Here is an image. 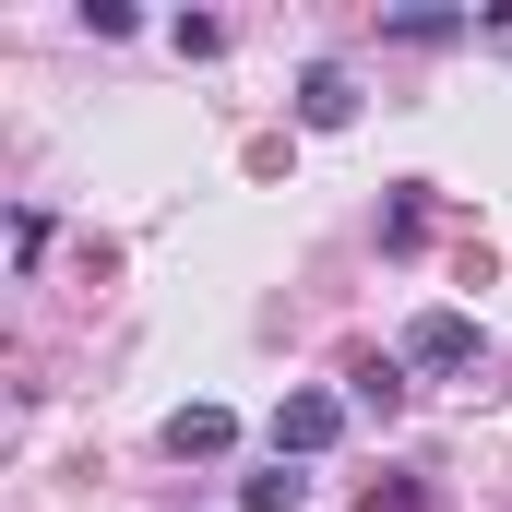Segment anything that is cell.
Instances as JSON below:
<instances>
[{"mask_svg":"<svg viewBox=\"0 0 512 512\" xmlns=\"http://www.w3.org/2000/svg\"><path fill=\"white\" fill-rule=\"evenodd\" d=\"M358 417H393L405 405V358H358V393H346Z\"/></svg>","mask_w":512,"mask_h":512,"instance_id":"6","label":"cell"},{"mask_svg":"<svg viewBox=\"0 0 512 512\" xmlns=\"http://www.w3.org/2000/svg\"><path fill=\"white\" fill-rule=\"evenodd\" d=\"M346 417H358V405H346V393H286V405H274V465H322V453H334V441H346Z\"/></svg>","mask_w":512,"mask_h":512,"instance_id":"1","label":"cell"},{"mask_svg":"<svg viewBox=\"0 0 512 512\" xmlns=\"http://www.w3.org/2000/svg\"><path fill=\"white\" fill-rule=\"evenodd\" d=\"M382 36L393 48H453V36H477V24H465V12H393Z\"/></svg>","mask_w":512,"mask_h":512,"instance_id":"8","label":"cell"},{"mask_svg":"<svg viewBox=\"0 0 512 512\" xmlns=\"http://www.w3.org/2000/svg\"><path fill=\"white\" fill-rule=\"evenodd\" d=\"M358 512H453V501H441L429 477H370V489H358Z\"/></svg>","mask_w":512,"mask_h":512,"instance_id":"7","label":"cell"},{"mask_svg":"<svg viewBox=\"0 0 512 512\" xmlns=\"http://www.w3.org/2000/svg\"><path fill=\"white\" fill-rule=\"evenodd\" d=\"M227 441H239V417H227V405H179V417H167V453H203V465H215Z\"/></svg>","mask_w":512,"mask_h":512,"instance_id":"4","label":"cell"},{"mask_svg":"<svg viewBox=\"0 0 512 512\" xmlns=\"http://www.w3.org/2000/svg\"><path fill=\"white\" fill-rule=\"evenodd\" d=\"M429 239V179H393V203H382V251H417Z\"/></svg>","mask_w":512,"mask_h":512,"instance_id":"5","label":"cell"},{"mask_svg":"<svg viewBox=\"0 0 512 512\" xmlns=\"http://www.w3.org/2000/svg\"><path fill=\"white\" fill-rule=\"evenodd\" d=\"M298 120H310V131H346V120H358V72H346V60H310V72H298Z\"/></svg>","mask_w":512,"mask_h":512,"instance_id":"3","label":"cell"},{"mask_svg":"<svg viewBox=\"0 0 512 512\" xmlns=\"http://www.w3.org/2000/svg\"><path fill=\"white\" fill-rule=\"evenodd\" d=\"M167 36H179V60H215V48H227V24H215V12H179Z\"/></svg>","mask_w":512,"mask_h":512,"instance_id":"10","label":"cell"},{"mask_svg":"<svg viewBox=\"0 0 512 512\" xmlns=\"http://www.w3.org/2000/svg\"><path fill=\"white\" fill-rule=\"evenodd\" d=\"M393 358H405V370H429V382H441V370H477V310H417Z\"/></svg>","mask_w":512,"mask_h":512,"instance_id":"2","label":"cell"},{"mask_svg":"<svg viewBox=\"0 0 512 512\" xmlns=\"http://www.w3.org/2000/svg\"><path fill=\"white\" fill-rule=\"evenodd\" d=\"M310 501V477L298 465H274V477H239V512H298Z\"/></svg>","mask_w":512,"mask_h":512,"instance_id":"9","label":"cell"}]
</instances>
